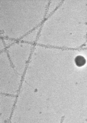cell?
Wrapping results in <instances>:
<instances>
[{
  "instance_id": "7",
  "label": "cell",
  "mask_w": 87,
  "mask_h": 123,
  "mask_svg": "<svg viewBox=\"0 0 87 123\" xmlns=\"http://www.w3.org/2000/svg\"></svg>"
},
{
  "instance_id": "4",
  "label": "cell",
  "mask_w": 87,
  "mask_h": 123,
  "mask_svg": "<svg viewBox=\"0 0 87 123\" xmlns=\"http://www.w3.org/2000/svg\"><path fill=\"white\" fill-rule=\"evenodd\" d=\"M75 61L76 65L78 67H81L85 64L86 60L81 55H78L75 58Z\"/></svg>"
},
{
  "instance_id": "1",
  "label": "cell",
  "mask_w": 87,
  "mask_h": 123,
  "mask_svg": "<svg viewBox=\"0 0 87 123\" xmlns=\"http://www.w3.org/2000/svg\"><path fill=\"white\" fill-rule=\"evenodd\" d=\"M33 1L0 0V34L2 37L20 40L34 29L37 20Z\"/></svg>"
},
{
  "instance_id": "2",
  "label": "cell",
  "mask_w": 87,
  "mask_h": 123,
  "mask_svg": "<svg viewBox=\"0 0 87 123\" xmlns=\"http://www.w3.org/2000/svg\"><path fill=\"white\" fill-rule=\"evenodd\" d=\"M22 76L16 71L6 50L0 53V93L16 96Z\"/></svg>"
},
{
  "instance_id": "6",
  "label": "cell",
  "mask_w": 87,
  "mask_h": 123,
  "mask_svg": "<svg viewBox=\"0 0 87 123\" xmlns=\"http://www.w3.org/2000/svg\"><path fill=\"white\" fill-rule=\"evenodd\" d=\"M6 47L4 42L3 37L0 36V53L6 49Z\"/></svg>"
},
{
  "instance_id": "3",
  "label": "cell",
  "mask_w": 87,
  "mask_h": 123,
  "mask_svg": "<svg viewBox=\"0 0 87 123\" xmlns=\"http://www.w3.org/2000/svg\"><path fill=\"white\" fill-rule=\"evenodd\" d=\"M33 48L32 43L20 40L15 41L6 48L12 66L22 77L29 61Z\"/></svg>"
},
{
  "instance_id": "5",
  "label": "cell",
  "mask_w": 87,
  "mask_h": 123,
  "mask_svg": "<svg viewBox=\"0 0 87 123\" xmlns=\"http://www.w3.org/2000/svg\"><path fill=\"white\" fill-rule=\"evenodd\" d=\"M3 38L4 42L6 48L10 45L16 41L8 38L3 37Z\"/></svg>"
}]
</instances>
